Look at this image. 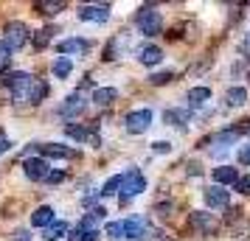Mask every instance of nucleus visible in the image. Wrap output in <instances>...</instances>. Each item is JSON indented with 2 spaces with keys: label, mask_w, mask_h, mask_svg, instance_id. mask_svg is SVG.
<instances>
[{
  "label": "nucleus",
  "mask_w": 250,
  "mask_h": 241,
  "mask_svg": "<svg viewBox=\"0 0 250 241\" xmlns=\"http://www.w3.org/2000/svg\"><path fill=\"white\" fill-rule=\"evenodd\" d=\"M135 25H138V31H141L144 37L160 34V25H163V20H160V12L155 9V6H144V9H138Z\"/></svg>",
  "instance_id": "nucleus-1"
},
{
  "label": "nucleus",
  "mask_w": 250,
  "mask_h": 241,
  "mask_svg": "<svg viewBox=\"0 0 250 241\" xmlns=\"http://www.w3.org/2000/svg\"><path fill=\"white\" fill-rule=\"evenodd\" d=\"M34 76L31 73H3V84L12 90V95L14 98H28L31 95V87H34Z\"/></svg>",
  "instance_id": "nucleus-2"
},
{
  "label": "nucleus",
  "mask_w": 250,
  "mask_h": 241,
  "mask_svg": "<svg viewBox=\"0 0 250 241\" xmlns=\"http://www.w3.org/2000/svg\"><path fill=\"white\" fill-rule=\"evenodd\" d=\"M144 191H146V177L138 171V168L121 174V188H118V194H121V199H124V202H129L132 196L144 194Z\"/></svg>",
  "instance_id": "nucleus-3"
},
{
  "label": "nucleus",
  "mask_w": 250,
  "mask_h": 241,
  "mask_svg": "<svg viewBox=\"0 0 250 241\" xmlns=\"http://www.w3.org/2000/svg\"><path fill=\"white\" fill-rule=\"evenodd\" d=\"M3 42L9 45V51H14V48H23L25 42H28V25L20 23V20H12V23H6V28H3Z\"/></svg>",
  "instance_id": "nucleus-4"
},
{
  "label": "nucleus",
  "mask_w": 250,
  "mask_h": 241,
  "mask_svg": "<svg viewBox=\"0 0 250 241\" xmlns=\"http://www.w3.org/2000/svg\"><path fill=\"white\" fill-rule=\"evenodd\" d=\"M152 236V227L146 224V219L141 216H132L124 222V239H132V241H144Z\"/></svg>",
  "instance_id": "nucleus-5"
},
{
  "label": "nucleus",
  "mask_w": 250,
  "mask_h": 241,
  "mask_svg": "<svg viewBox=\"0 0 250 241\" xmlns=\"http://www.w3.org/2000/svg\"><path fill=\"white\" fill-rule=\"evenodd\" d=\"M149 127H152V110H135V112L126 115V132L144 135Z\"/></svg>",
  "instance_id": "nucleus-6"
},
{
  "label": "nucleus",
  "mask_w": 250,
  "mask_h": 241,
  "mask_svg": "<svg viewBox=\"0 0 250 241\" xmlns=\"http://www.w3.org/2000/svg\"><path fill=\"white\" fill-rule=\"evenodd\" d=\"M23 171H25V177H28L31 183H42L51 168H48L45 157H28V160H23Z\"/></svg>",
  "instance_id": "nucleus-7"
},
{
  "label": "nucleus",
  "mask_w": 250,
  "mask_h": 241,
  "mask_svg": "<svg viewBox=\"0 0 250 241\" xmlns=\"http://www.w3.org/2000/svg\"><path fill=\"white\" fill-rule=\"evenodd\" d=\"M57 51L62 54V56H79V54H87V51H90V39L70 37V39H62V42H59Z\"/></svg>",
  "instance_id": "nucleus-8"
},
{
  "label": "nucleus",
  "mask_w": 250,
  "mask_h": 241,
  "mask_svg": "<svg viewBox=\"0 0 250 241\" xmlns=\"http://www.w3.org/2000/svg\"><path fill=\"white\" fill-rule=\"evenodd\" d=\"M79 20H84V23H107L110 20V9L107 6H82Z\"/></svg>",
  "instance_id": "nucleus-9"
},
{
  "label": "nucleus",
  "mask_w": 250,
  "mask_h": 241,
  "mask_svg": "<svg viewBox=\"0 0 250 241\" xmlns=\"http://www.w3.org/2000/svg\"><path fill=\"white\" fill-rule=\"evenodd\" d=\"M42 151V157H57V160H68V157H76V149L70 146H62V143H45V146H37Z\"/></svg>",
  "instance_id": "nucleus-10"
},
{
  "label": "nucleus",
  "mask_w": 250,
  "mask_h": 241,
  "mask_svg": "<svg viewBox=\"0 0 250 241\" xmlns=\"http://www.w3.org/2000/svg\"><path fill=\"white\" fill-rule=\"evenodd\" d=\"M84 107H87V101L82 98V93H73V95H68V98H65V104L59 107V112L65 115V118H73V115L84 112Z\"/></svg>",
  "instance_id": "nucleus-11"
},
{
  "label": "nucleus",
  "mask_w": 250,
  "mask_h": 241,
  "mask_svg": "<svg viewBox=\"0 0 250 241\" xmlns=\"http://www.w3.org/2000/svg\"><path fill=\"white\" fill-rule=\"evenodd\" d=\"M228 191L222 185H211V188H205V205L208 207H225L228 205Z\"/></svg>",
  "instance_id": "nucleus-12"
},
{
  "label": "nucleus",
  "mask_w": 250,
  "mask_h": 241,
  "mask_svg": "<svg viewBox=\"0 0 250 241\" xmlns=\"http://www.w3.org/2000/svg\"><path fill=\"white\" fill-rule=\"evenodd\" d=\"M191 227L200 230V233H214V230H216V222L211 219V213L194 210V213H191Z\"/></svg>",
  "instance_id": "nucleus-13"
},
{
  "label": "nucleus",
  "mask_w": 250,
  "mask_h": 241,
  "mask_svg": "<svg viewBox=\"0 0 250 241\" xmlns=\"http://www.w3.org/2000/svg\"><path fill=\"white\" fill-rule=\"evenodd\" d=\"M51 222H54V207H51V205H40L34 213H31V224H34V227L45 230Z\"/></svg>",
  "instance_id": "nucleus-14"
},
{
  "label": "nucleus",
  "mask_w": 250,
  "mask_h": 241,
  "mask_svg": "<svg viewBox=\"0 0 250 241\" xmlns=\"http://www.w3.org/2000/svg\"><path fill=\"white\" fill-rule=\"evenodd\" d=\"M115 98H118V90L115 87H96L93 90V104L96 107H110Z\"/></svg>",
  "instance_id": "nucleus-15"
},
{
  "label": "nucleus",
  "mask_w": 250,
  "mask_h": 241,
  "mask_svg": "<svg viewBox=\"0 0 250 241\" xmlns=\"http://www.w3.org/2000/svg\"><path fill=\"white\" fill-rule=\"evenodd\" d=\"M138 59H141V65H146V68H155L160 59H163V51H160L158 45H146V48H141Z\"/></svg>",
  "instance_id": "nucleus-16"
},
{
  "label": "nucleus",
  "mask_w": 250,
  "mask_h": 241,
  "mask_svg": "<svg viewBox=\"0 0 250 241\" xmlns=\"http://www.w3.org/2000/svg\"><path fill=\"white\" fill-rule=\"evenodd\" d=\"M214 180L219 185H236L239 171L233 168V166H219V168H214Z\"/></svg>",
  "instance_id": "nucleus-17"
},
{
  "label": "nucleus",
  "mask_w": 250,
  "mask_h": 241,
  "mask_svg": "<svg viewBox=\"0 0 250 241\" xmlns=\"http://www.w3.org/2000/svg\"><path fill=\"white\" fill-rule=\"evenodd\" d=\"M68 222H51V224H48L45 227V236H42V239L45 241H59L62 239V236H68Z\"/></svg>",
  "instance_id": "nucleus-18"
},
{
  "label": "nucleus",
  "mask_w": 250,
  "mask_h": 241,
  "mask_svg": "<svg viewBox=\"0 0 250 241\" xmlns=\"http://www.w3.org/2000/svg\"><path fill=\"white\" fill-rule=\"evenodd\" d=\"M68 241H99V230L96 227H76L68 230Z\"/></svg>",
  "instance_id": "nucleus-19"
},
{
  "label": "nucleus",
  "mask_w": 250,
  "mask_h": 241,
  "mask_svg": "<svg viewBox=\"0 0 250 241\" xmlns=\"http://www.w3.org/2000/svg\"><path fill=\"white\" fill-rule=\"evenodd\" d=\"M51 70H54V76L57 79H68L70 73H73V62H70L68 56H59L54 65H51Z\"/></svg>",
  "instance_id": "nucleus-20"
},
{
  "label": "nucleus",
  "mask_w": 250,
  "mask_h": 241,
  "mask_svg": "<svg viewBox=\"0 0 250 241\" xmlns=\"http://www.w3.org/2000/svg\"><path fill=\"white\" fill-rule=\"evenodd\" d=\"M163 121L171 124V127H186L188 124V112L186 110H166L163 112Z\"/></svg>",
  "instance_id": "nucleus-21"
},
{
  "label": "nucleus",
  "mask_w": 250,
  "mask_h": 241,
  "mask_svg": "<svg viewBox=\"0 0 250 241\" xmlns=\"http://www.w3.org/2000/svg\"><path fill=\"white\" fill-rule=\"evenodd\" d=\"M225 101H228V107H242V104L248 101V90L245 87H230L225 93Z\"/></svg>",
  "instance_id": "nucleus-22"
},
{
  "label": "nucleus",
  "mask_w": 250,
  "mask_h": 241,
  "mask_svg": "<svg viewBox=\"0 0 250 241\" xmlns=\"http://www.w3.org/2000/svg\"><path fill=\"white\" fill-rule=\"evenodd\" d=\"M211 98V90L208 87H194V90H188V104L191 107H200V104H205Z\"/></svg>",
  "instance_id": "nucleus-23"
},
{
  "label": "nucleus",
  "mask_w": 250,
  "mask_h": 241,
  "mask_svg": "<svg viewBox=\"0 0 250 241\" xmlns=\"http://www.w3.org/2000/svg\"><path fill=\"white\" fill-rule=\"evenodd\" d=\"M45 98H48V84L37 79V81H34V87H31V95H28V101H31V104H40V101H45Z\"/></svg>",
  "instance_id": "nucleus-24"
},
{
  "label": "nucleus",
  "mask_w": 250,
  "mask_h": 241,
  "mask_svg": "<svg viewBox=\"0 0 250 241\" xmlns=\"http://www.w3.org/2000/svg\"><path fill=\"white\" fill-rule=\"evenodd\" d=\"M65 135H68L70 140H87V129L82 127V124H65Z\"/></svg>",
  "instance_id": "nucleus-25"
},
{
  "label": "nucleus",
  "mask_w": 250,
  "mask_h": 241,
  "mask_svg": "<svg viewBox=\"0 0 250 241\" xmlns=\"http://www.w3.org/2000/svg\"><path fill=\"white\" fill-rule=\"evenodd\" d=\"M51 34H54L51 28H42V31H37V34H34V48H37V51H42V48L51 45Z\"/></svg>",
  "instance_id": "nucleus-26"
},
{
  "label": "nucleus",
  "mask_w": 250,
  "mask_h": 241,
  "mask_svg": "<svg viewBox=\"0 0 250 241\" xmlns=\"http://www.w3.org/2000/svg\"><path fill=\"white\" fill-rule=\"evenodd\" d=\"M37 9H40L42 14H57V12L65 9V3H62V0H45V3H40Z\"/></svg>",
  "instance_id": "nucleus-27"
},
{
  "label": "nucleus",
  "mask_w": 250,
  "mask_h": 241,
  "mask_svg": "<svg viewBox=\"0 0 250 241\" xmlns=\"http://www.w3.org/2000/svg\"><path fill=\"white\" fill-rule=\"evenodd\" d=\"M9 65H12V51H9L6 42H0V73H6Z\"/></svg>",
  "instance_id": "nucleus-28"
},
{
  "label": "nucleus",
  "mask_w": 250,
  "mask_h": 241,
  "mask_svg": "<svg viewBox=\"0 0 250 241\" xmlns=\"http://www.w3.org/2000/svg\"><path fill=\"white\" fill-rule=\"evenodd\" d=\"M118 188H121V174H118V177H110V180L104 183L102 194L104 196H113V194H118Z\"/></svg>",
  "instance_id": "nucleus-29"
},
{
  "label": "nucleus",
  "mask_w": 250,
  "mask_h": 241,
  "mask_svg": "<svg viewBox=\"0 0 250 241\" xmlns=\"http://www.w3.org/2000/svg\"><path fill=\"white\" fill-rule=\"evenodd\" d=\"M104 233H107L110 239H124V222H110Z\"/></svg>",
  "instance_id": "nucleus-30"
},
{
  "label": "nucleus",
  "mask_w": 250,
  "mask_h": 241,
  "mask_svg": "<svg viewBox=\"0 0 250 241\" xmlns=\"http://www.w3.org/2000/svg\"><path fill=\"white\" fill-rule=\"evenodd\" d=\"M62 180H65V171H48V177L42 180V183L45 185H59Z\"/></svg>",
  "instance_id": "nucleus-31"
},
{
  "label": "nucleus",
  "mask_w": 250,
  "mask_h": 241,
  "mask_svg": "<svg viewBox=\"0 0 250 241\" xmlns=\"http://www.w3.org/2000/svg\"><path fill=\"white\" fill-rule=\"evenodd\" d=\"M236 191H239V194H250V174L236 180Z\"/></svg>",
  "instance_id": "nucleus-32"
},
{
  "label": "nucleus",
  "mask_w": 250,
  "mask_h": 241,
  "mask_svg": "<svg viewBox=\"0 0 250 241\" xmlns=\"http://www.w3.org/2000/svg\"><path fill=\"white\" fill-rule=\"evenodd\" d=\"M152 149L158 151V154H169V151H171V143H169V140H158V143H152Z\"/></svg>",
  "instance_id": "nucleus-33"
},
{
  "label": "nucleus",
  "mask_w": 250,
  "mask_h": 241,
  "mask_svg": "<svg viewBox=\"0 0 250 241\" xmlns=\"http://www.w3.org/2000/svg\"><path fill=\"white\" fill-rule=\"evenodd\" d=\"M149 81H152V84H166V81H171V73L169 70H166V73H155Z\"/></svg>",
  "instance_id": "nucleus-34"
},
{
  "label": "nucleus",
  "mask_w": 250,
  "mask_h": 241,
  "mask_svg": "<svg viewBox=\"0 0 250 241\" xmlns=\"http://www.w3.org/2000/svg\"><path fill=\"white\" fill-rule=\"evenodd\" d=\"M239 163L242 166H250V146H242L239 149Z\"/></svg>",
  "instance_id": "nucleus-35"
},
{
  "label": "nucleus",
  "mask_w": 250,
  "mask_h": 241,
  "mask_svg": "<svg viewBox=\"0 0 250 241\" xmlns=\"http://www.w3.org/2000/svg\"><path fill=\"white\" fill-rule=\"evenodd\" d=\"M9 149H12V140H9L6 135H3V132H0V154H6Z\"/></svg>",
  "instance_id": "nucleus-36"
},
{
  "label": "nucleus",
  "mask_w": 250,
  "mask_h": 241,
  "mask_svg": "<svg viewBox=\"0 0 250 241\" xmlns=\"http://www.w3.org/2000/svg\"><path fill=\"white\" fill-rule=\"evenodd\" d=\"M14 241H31V233L28 230H14Z\"/></svg>",
  "instance_id": "nucleus-37"
},
{
  "label": "nucleus",
  "mask_w": 250,
  "mask_h": 241,
  "mask_svg": "<svg viewBox=\"0 0 250 241\" xmlns=\"http://www.w3.org/2000/svg\"><path fill=\"white\" fill-rule=\"evenodd\" d=\"M242 124H245V127H239V129H242V132H250V121H242Z\"/></svg>",
  "instance_id": "nucleus-38"
}]
</instances>
